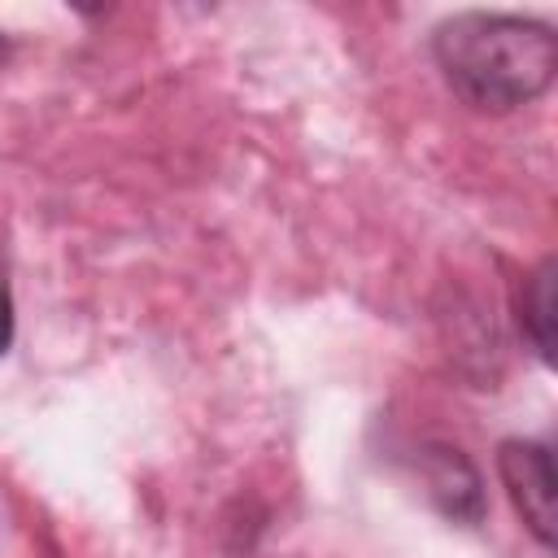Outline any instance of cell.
I'll return each instance as SVG.
<instances>
[{"label": "cell", "instance_id": "cell-1", "mask_svg": "<svg viewBox=\"0 0 558 558\" xmlns=\"http://www.w3.org/2000/svg\"><path fill=\"white\" fill-rule=\"evenodd\" d=\"M432 57L462 105L480 113H510L554 83L558 39L532 17L458 13L436 26Z\"/></svg>", "mask_w": 558, "mask_h": 558}, {"label": "cell", "instance_id": "cell-2", "mask_svg": "<svg viewBox=\"0 0 558 558\" xmlns=\"http://www.w3.org/2000/svg\"><path fill=\"white\" fill-rule=\"evenodd\" d=\"M501 484L523 514L527 532L554 549V458L545 440H501L497 449Z\"/></svg>", "mask_w": 558, "mask_h": 558}, {"label": "cell", "instance_id": "cell-3", "mask_svg": "<svg viewBox=\"0 0 558 558\" xmlns=\"http://www.w3.org/2000/svg\"><path fill=\"white\" fill-rule=\"evenodd\" d=\"M423 480L427 493L436 501V510L453 523H480L484 519V488H480V471L462 458V449L449 445H427L423 449Z\"/></svg>", "mask_w": 558, "mask_h": 558}, {"label": "cell", "instance_id": "cell-4", "mask_svg": "<svg viewBox=\"0 0 558 558\" xmlns=\"http://www.w3.org/2000/svg\"><path fill=\"white\" fill-rule=\"evenodd\" d=\"M519 331L527 340V349L549 362L554 357V257H545L527 279H523V292H519Z\"/></svg>", "mask_w": 558, "mask_h": 558}, {"label": "cell", "instance_id": "cell-5", "mask_svg": "<svg viewBox=\"0 0 558 558\" xmlns=\"http://www.w3.org/2000/svg\"><path fill=\"white\" fill-rule=\"evenodd\" d=\"M9 344H13V292H9V279L0 270V357Z\"/></svg>", "mask_w": 558, "mask_h": 558}, {"label": "cell", "instance_id": "cell-6", "mask_svg": "<svg viewBox=\"0 0 558 558\" xmlns=\"http://www.w3.org/2000/svg\"><path fill=\"white\" fill-rule=\"evenodd\" d=\"M9 61V39H4V31H0V65Z\"/></svg>", "mask_w": 558, "mask_h": 558}]
</instances>
